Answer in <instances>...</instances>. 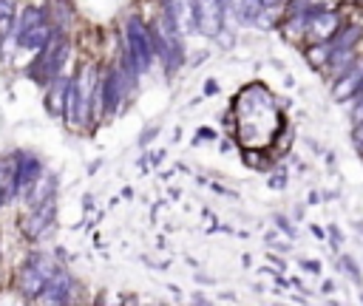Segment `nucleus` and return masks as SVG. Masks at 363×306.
Masks as SVG:
<instances>
[{
    "mask_svg": "<svg viewBox=\"0 0 363 306\" xmlns=\"http://www.w3.org/2000/svg\"><path fill=\"white\" fill-rule=\"evenodd\" d=\"M272 221H275V227L281 230V233H284L286 239H296V227H293V224H289V218H286V215L275 213V215H272Z\"/></svg>",
    "mask_w": 363,
    "mask_h": 306,
    "instance_id": "nucleus-21",
    "label": "nucleus"
},
{
    "mask_svg": "<svg viewBox=\"0 0 363 306\" xmlns=\"http://www.w3.org/2000/svg\"><path fill=\"white\" fill-rule=\"evenodd\" d=\"M12 159H15V173H18V187H20V196L48 171L43 157L32 147H15L12 150Z\"/></svg>",
    "mask_w": 363,
    "mask_h": 306,
    "instance_id": "nucleus-7",
    "label": "nucleus"
},
{
    "mask_svg": "<svg viewBox=\"0 0 363 306\" xmlns=\"http://www.w3.org/2000/svg\"><path fill=\"white\" fill-rule=\"evenodd\" d=\"M352 122L357 125V122H363V94L360 97H355V108H352Z\"/></svg>",
    "mask_w": 363,
    "mask_h": 306,
    "instance_id": "nucleus-26",
    "label": "nucleus"
},
{
    "mask_svg": "<svg viewBox=\"0 0 363 306\" xmlns=\"http://www.w3.org/2000/svg\"><path fill=\"white\" fill-rule=\"evenodd\" d=\"M225 6L222 0H196V26L207 40H216L225 32Z\"/></svg>",
    "mask_w": 363,
    "mask_h": 306,
    "instance_id": "nucleus-9",
    "label": "nucleus"
},
{
    "mask_svg": "<svg viewBox=\"0 0 363 306\" xmlns=\"http://www.w3.org/2000/svg\"><path fill=\"white\" fill-rule=\"evenodd\" d=\"M51 34H54L51 23H43V26L26 32L23 37H18V51H23V54H37V51L46 48V43L51 40ZM15 57H18V54H15Z\"/></svg>",
    "mask_w": 363,
    "mask_h": 306,
    "instance_id": "nucleus-15",
    "label": "nucleus"
},
{
    "mask_svg": "<svg viewBox=\"0 0 363 306\" xmlns=\"http://www.w3.org/2000/svg\"><path fill=\"white\" fill-rule=\"evenodd\" d=\"M312 236H318V239H324V230H321L318 224H312Z\"/></svg>",
    "mask_w": 363,
    "mask_h": 306,
    "instance_id": "nucleus-37",
    "label": "nucleus"
},
{
    "mask_svg": "<svg viewBox=\"0 0 363 306\" xmlns=\"http://www.w3.org/2000/svg\"><path fill=\"white\" fill-rule=\"evenodd\" d=\"M173 9H176V26H179L182 37L199 32V26H196V0H173Z\"/></svg>",
    "mask_w": 363,
    "mask_h": 306,
    "instance_id": "nucleus-16",
    "label": "nucleus"
},
{
    "mask_svg": "<svg viewBox=\"0 0 363 306\" xmlns=\"http://www.w3.org/2000/svg\"><path fill=\"white\" fill-rule=\"evenodd\" d=\"M363 37V29L360 26H341L338 34L329 40L332 51H343V48H357V40Z\"/></svg>",
    "mask_w": 363,
    "mask_h": 306,
    "instance_id": "nucleus-18",
    "label": "nucleus"
},
{
    "mask_svg": "<svg viewBox=\"0 0 363 306\" xmlns=\"http://www.w3.org/2000/svg\"><path fill=\"white\" fill-rule=\"evenodd\" d=\"M338 270H343V275L352 281V284H363V275H360V270H357V264H355V258L352 255H338Z\"/></svg>",
    "mask_w": 363,
    "mask_h": 306,
    "instance_id": "nucleus-20",
    "label": "nucleus"
},
{
    "mask_svg": "<svg viewBox=\"0 0 363 306\" xmlns=\"http://www.w3.org/2000/svg\"><path fill=\"white\" fill-rule=\"evenodd\" d=\"M154 136H159V125H151V128H145V133H142V136L136 139V145H139V147H145V145H148V142H151Z\"/></svg>",
    "mask_w": 363,
    "mask_h": 306,
    "instance_id": "nucleus-24",
    "label": "nucleus"
},
{
    "mask_svg": "<svg viewBox=\"0 0 363 306\" xmlns=\"http://www.w3.org/2000/svg\"><path fill=\"white\" fill-rule=\"evenodd\" d=\"M46 12H48V23L54 32H68L71 20H74V12H71L68 0H51V6Z\"/></svg>",
    "mask_w": 363,
    "mask_h": 306,
    "instance_id": "nucleus-17",
    "label": "nucleus"
},
{
    "mask_svg": "<svg viewBox=\"0 0 363 306\" xmlns=\"http://www.w3.org/2000/svg\"><path fill=\"white\" fill-rule=\"evenodd\" d=\"M202 139H216V133H213L210 128H199V133H196V142H202Z\"/></svg>",
    "mask_w": 363,
    "mask_h": 306,
    "instance_id": "nucleus-33",
    "label": "nucleus"
},
{
    "mask_svg": "<svg viewBox=\"0 0 363 306\" xmlns=\"http://www.w3.org/2000/svg\"><path fill=\"white\" fill-rule=\"evenodd\" d=\"M270 15H272L270 9H261V12L256 15L253 26H258V29H272V26H275V18H270Z\"/></svg>",
    "mask_w": 363,
    "mask_h": 306,
    "instance_id": "nucleus-22",
    "label": "nucleus"
},
{
    "mask_svg": "<svg viewBox=\"0 0 363 306\" xmlns=\"http://www.w3.org/2000/svg\"><path fill=\"white\" fill-rule=\"evenodd\" d=\"M307 60H310V65H326L329 62V57H332V46H329V40H324V43H312L307 51Z\"/></svg>",
    "mask_w": 363,
    "mask_h": 306,
    "instance_id": "nucleus-19",
    "label": "nucleus"
},
{
    "mask_svg": "<svg viewBox=\"0 0 363 306\" xmlns=\"http://www.w3.org/2000/svg\"><path fill=\"white\" fill-rule=\"evenodd\" d=\"M122 51L131 57L139 74H148L157 62L154 46H151V23H145L139 15H131L125 20V34H122Z\"/></svg>",
    "mask_w": 363,
    "mask_h": 306,
    "instance_id": "nucleus-4",
    "label": "nucleus"
},
{
    "mask_svg": "<svg viewBox=\"0 0 363 306\" xmlns=\"http://www.w3.org/2000/svg\"><path fill=\"white\" fill-rule=\"evenodd\" d=\"M97 91H100V68L94 62H83L68 80L62 122L74 131L91 128L97 122Z\"/></svg>",
    "mask_w": 363,
    "mask_h": 306,
    "instance_id": "nucleus-1",
    "label": "nucleus"
},
{
    "mask_svg": "<svg viewBox=\"0 0 363 306\" xmlns=\"http://www.w3.org/2000/svg\"><path fill=\"white\" fill-rule=\"evenodd\" d=\"M321 201H324V199H321V193H315V190H312V193H310V204H321Z\"/></svg>",
    "mask_w": 363,
    "mask_h": 306,
    "instance_id": "nucleus-35",
    "label": "nucleus"
},
{
    "mask_svg": "<svg viewBox=\"0 0 363 306\" xmlns=\"http://www.w3.org/2000/svg\"><path fill=\"white\" fill-rule=\"evenodd\" d=\"M6 207V201H4V187H0V210H4Z\"/></svg>",
    "mask_w": 363,
    "mask_h": 306,
    "instance_id": "nucleus-38",
    "label": "nucleus"
},
{
    "mask_svg": "<svg viewBox=\"0 0 363 306\" xmlns=\"http://www.w3.org/2000/svg\"><path fill=\"white\" fill-rule=\"evenodd\" d=\"M125 306H136V300H131V298H128V300H125Z\"/></svg>",
    "mask_w": 363,
    "mask_h": 306,
    "instance_id": "nucleus-39",
    "label": "nucleus"
},
{
    "mask_svg": "<svg viewBox=\"0 0 363 306\" xmlns=\"http://www.w3.org/2000/svg\"><path fill=\"white\" fill-rule=\"evenodd\" d=\"M270 187H275V190H284V187H286V173H284V171H278L275 176H270Z\"/></svg>",
    "mask_w": 363,
    "mask_h": 306,
    "instance_id": "nucleus-27",
    "label": "nucleus"
},
{
    "mask_svg": "<svg viewBox=\"0 0 363 306\" xmlns=\"http://www.w3.org/2000/svg\"><path fill=\"white\" fill-rule=\"evenodd\" d=\"M125 97H128V88L122 83V74H119L117 62L103 68L100 71V91H97V122L117 117Z\"/></svg>",
    "mask_w": 363,
    "mask_h": 306,
    "instance_id": "nucleus-6",
    "label": "nucleus"
},
{
    "mask_svg": "<svg viewBox=\"0 0 363 306\" xmlns=\"http://www.w3.org/2000/svg\"><path fill=\"white\" fill-rule=\"evenodd\" d=\"M71 51H74V46H71L68 32H54L51 40L46 43V48L37 51L34 60L23 68L26 80H32L37 88L51 86L57 76L65 74V65H68V60H71Z\"/></svg>",
    "mask_w": 363,
    "mask_h": 306,
    "instance_id": "nucleus-2",
    "label": "nucleus"
},
{
    "mask_svg": "<svg viewBox=\"0 0 363 306\" xmlns=\"http://www.w3.org/2000/svg\"><path fill=\"white\" fill-rule=\"evenodd\" d=\"M0 187H4V201L6 207L20 201V187H18V173H15V159H12V150L9 153H0Z\"/></svg>",
    "mask_w": 363,
    "mask_h": 306,
    "instance_id": "nucleus-14",
    "label": "nucleus"
},
{
    "mask_svg": "<svg viewBox=\"0 0 363 306\" xmlns=\"http://www.w3.org/2000/svg\"><path fill=\"white\" fill-rule=\"evenodd\" d=\"M216 91H219V83H216V80H207V83H204V97H213Z\"/></svg>",
    "mask_w": 363,
    "mask_h": 306,
    "instance_id": "nucleus-32",
    "label": "nucleus"
},
{
    "mask_svg": "<svg viewBox=\"0 0 363 306\" xmlns=\"http://www.w3.org/2000/svg\"><path fill=\"white\" fill-rule=\"evenodd\" d=\"M324 292L332 295V292H335V284H332V281H324Z\"/></svg>",
    "mask_w": 363,
    "mask_h": 306,
    "instance_id": "nucleus-36",
    "label": "nucleus"
},
{
    "mask_svg": "<svg viewBox=\"0 0 363 306\" xmlns=\"http://www.w3.org/2000/svg\"><path fill=\"white\" fill-rule=\"evenodd\" d=\"M48 199H60V176H57L54 171H46V173L20 196V204H23V210H29V207H37V204H43V201H48Z\"/></svg>",
    "mask_w": 363,
    "mask_h": 306,
    "instance_id": "nucleus-10",
    "label": "nucleus"
},
{
    "mask_svg": "<svg viewBox=\"0 0 363 306\" xmlns=\"http://www.w3.org/2000/svg\"><path fill=\"white\" fill-rule=\"evenodd\" d=\"M341 244H343V236H341V230L332 224V227H329V247H332V250H338Z\"/></svg>",
    "mask_w": 363,
    "mask_h": 306,
    "instance_id": "nucleus-25",
    "label": "nucleus"
},
{
    "mask_svg": "<svg viewBox=\"0 0 363 306\" xmlns=\"http://www.w3.org/2000/svg\"><path fill=\"white\" fill-rule=\"evenodd\" d=\"M83 210H86V213H91V210H94V196H91V193H88V196H83Z\"/></svg>",
    "mask_w": 363,
    "mask_h": 306,
    "instance_id": "nucleus-34",
    "label": "nucleus"
},
{
    "mask_svg": "<svg viewBox=\"0 0 363 306\" xmlns=\"http://www.w3.org/2000/svg\"><path fill=\"white\" fill-rule=\"evenodd\" d=\"M301 267L307 272H312V275H321V261H301Z\"/></svg>",
    "mask_w": 363,
    "mask_h": 306,
    "instance_id": "nucleus-30",
    "label": "nucleus"
},
{
    "mask_svg": "<svg viewBox=\"0 0 363 306\" xmlns=\"http://www.w3.org/2000/svg\"><path fill=\"white\" fill-rule=\"evenodd\" d=\"M360 83H363V60H355V65L346 68V71L338 76V80L332 83V97H335L338 102L355 100L357 91H360Z\"/></svg>",
    "mask_w": 363,
    "mask_h": 306,
    "instance_id": "nucleus-11",
    "label": "nucleus"
},
{
    "mask_svg": "<svg viewBox=\"0 0 363 306\" xmlns=\"http://www.w3.org/2000/svg\"><path fill=\"white\" fill-rule=\"evenodd\" d=\"M57 213H60V201L57 199H48L37 207H29L23 210L18 227H20V236L29 241V244H40L46 241L54 230H57Z\"/></svg>",
    "mask_w": 363,
    "mask_h": 306,
    "instance_id": "nucleus-5",
    "label": "nucleus"
},
{
    "mask_svg": "<svg viewBox=\"0 0 363 306\" xmlns=\"http://www.w3.org/2000/svg\"><path fill=\"white\" fill-rule=\"evenodd\" d=\"M68 80L71 74H62L51 86L43 88V108L51 119H62V111H65V94H68Z\"/></svg>",
    "mask_w": 363,
    "mask_h": 306,
    "instance_id": "nucleus-12",
    "label": "nucleus"
},
{
    "mask_svg": "<svg viewBox=\"0 0 363 306\" xmlns=\"http://www.w3.org/2000/svg\"><path fill=\"white\" fill-rule=\"evenodd\" d=\"M74 292H77L74 275H71L65 267H60L54 272V278L46 284V289L40 292L37 303L40 306H71V300H74Z\"/></svg>",
    "mask_w": 363,
    "mask_h": 306,
    "instance_id": "nucleus-8",
    "label": "nucleus"
},
{
    "mask_svg": "<svg viewBox=\"0 0 363 306\" xmlns=\"http://www.w3.org/2000/svg\"><path fill=\"white\" fill-rule=\"evenodd\" d=\"M60 267H62V264L57 261L54 253H48V250H32V253L20 261V267H18V278H15L18 292H20L26 300H37L40 292L46 289V284L54 278V272H57Z\"/></svg>",
    "mask_w": 363,
    "mask_h": 306,
    "instance_id": "nucleus-3",
    "label": "nucleus"
},
{
    "mask_svg": "<svg viewBox=\"0 0 363 306\" xmlns=\"http://www.w3.org/2000/svg\"><path fill=\"white\" fill-rule=\"evenodd\" d=\"M165 157H168L165 150H148V162H151L154 168H159V165L165 162Z\"/></svg>",
    "mask_w": 363,
    "mask_h": 306,
    "instance_id": "nucleus-28",
    "label": "nucleus"
},
{
    "mask_svg": "<svg viewBox=\"0 0 363 306\" xmlns=\"http://www.w3.org/2000/svg\"><path fill=\"white\" fill-rule=\"evenodd\" d=\"M360 4H363V0H360Z\"/></svg>",
    "mask_w": 363,
    "mask_h": 306,
    "instance_id": "nucleus-40",
    "label": "nucleus"
},
{
    "mask_svg": "<svg viewBox=\"0 0 363 306\" xmlns=\"http://www.w3.org/2000/svg\"><path fill=\"white\" fill-rule=\"evenodd\" d=\"M352 145H355V150L363 157V122H357L355 125V131H352Z\"/></svg>",
    "mask_w": 363,
    "mask_h": 306,
    "instance_id": "nucleus-23",
    "label": "nucleus"
},
{
    "mask_svg": "<svg viewBox=\"0 0 363 306\" xmlns=\"http://www.w3.org/2000/svg\"><path fill=\"white\" fill-rule=\"evenodd\" d=\"M219 43H222V48H233V46H236V37L222 32V34H219Z\"/></svg>",
    "mask_w": 363,
    "mask_h": 306,
    "instance_id": "nucleus-31",
    "label": "nucleus"
},
{
    "mask_svg": "<svg viewBox=\"0 0 363 306\" xmlns=\"http://www.w3.org/2000/svg\"><path fill=\"white\" fill-rule=\"evenodd\" d=\"M341 29V15L335 12H318L315 18H310V26H307V37L312 43H324V40H332Z\"/></svg>",
    "mask_w": 363,
    "mask_h": 306,
    "instance_id": "nucleus-13",
    "label": "nucleus"
},
{
    "mask_svg": "<svg viewBox=\"0 0 363 306\" xmlns=\"http://www.w3.org/2000/svg\"><path fill=\"white\" fill-rule=\"evenodd\" d=\"M284 4H289V0H261V9L275 12V9H278V6H284Z\"/></svg>",
    "mask_w": 363,
    "mask_h": 306,
    "instance_id": "nucleus-29",
    "label": "nucleus"
}]
</instances>
